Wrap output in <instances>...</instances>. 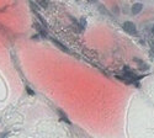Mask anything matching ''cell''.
Masks as SVG:
<instances>
[{
	"label": "cell",
	"instance_id": "1",
	"mask_svg": "<svg viewBox=\"0 0 154 138\" xmlns=\"http://www.w3.org/2000/svg\"><path fill=\"white\" fill-rule=\"evenodd\" d=\"M122 27H123V30H125L127 33H130V35H137V27H136V25H134L132 21H126V22H123Z\"/></svg>",
	"mask_w": 154,
	"mask_h": 138
},
{
	"label": "cell",
	"instance_id": "2",
	"mask_svg": "<svg viewBox=\"0 0 154 138\" xmlns=\"http://www.w3.org/2000/svg\"><path fill=\"white\" fill-rule=\"evenodd\" d=\"M131 10H132V14H133V15H138L139 12L143 10V5L140 4V3H136V4L132 5Z\"/></svg>",
	"mask_w": 154,
	"mask_h": 138
},
{
	"label": "cell",
	"instance_id": "3",
	"mask_svg": "<svg viewBox=\"0 0 154 138\" xmlns=\"http://www.w3.org/2000/svg\"><path fill=\"white\" fill-rule=\"evenodd\" d=\"M37 3L40 4L43 9H47V8H48V5H49V2H48V0H37Z\"/></svg>",
	"mask_w": 154,
	"mask_h": 138
},
{
	"label": "cell",
	"instance_id": "4",
	"mask_svg": "<svg viewBox=\"0 0 154 138\" xmlns=\"http://www.w3.org/2000/svg\"><path fill=\"white\" fill-rule=\"evenodd\" d=\"M52 41H53V43H54L56 46H58V47H59V48L62 49V51H63V52H68V49H67V47H64V46H63L62 43H59V42H57L56 40H52Z\"/></svg>",
	"mask_w": 154,
	"mask_h": 138
},
{
	"label": "cell",
	"instance_id": "5",
	"mask_svg": "<svg viewBox=\"0 0 154 138\" xmlns=\"http://www.w3.org/2000/svg\"><path fill=\"white\" fill-rule=\"evenodd\" d=\"M58 114L60 115V117H62V120H63V121H66V122H68V123H69V120H68V116H66V115H64V112H63L62 110H58Z\"/></svg>",
	"mask_w": 154,
	"mask_h": 138
},
{
	"label": "cell",
	"instance_id": "6",
	"mask_svg": "<svg viewBox=\"0 0 154 138\" xmlns=\"http://www.w3.org/2000/svg\"><path fill=\"white\" fill-rule=\"evenodd\" d=\"M79 25H80V27H82V30H84V29L86 27V20H85L84 17H82V19L79 20Z\"/></svg>",
	"mask_w": 154,
	"mask_h": 138
},
{
	"label": "cell",
	"instance_id": "7",
	"mask_svg": "<svg viewBox=\"0 0 154 138\" xmlns=\"http://www.w3.org/2000/svg\"><path fill=\"white\" fill-rule=\"evenodd\" d=\"M26 91H27V93H29L30 95H35V93H33V91H32V90L30 89V87H26Z\"/></svg>",
	"mask_w": 154,
	"mask_h": 138
},
{
	"label": "cell",
	"instance_id": "8",
	"mask_svg": "<svg viewBox=\"0 0 154 138\" xmlns=\"http://www.w3.org/2000/svg\"><path fill=\"white\" fill-rule=\"evenodd\" d=\"M86 2H88V3H96L97 0H86Z\"/></svg>",
	"mask_w": 154,
	"mask_h": 138
},
{
	"label": "cell",
	"instance_id": "9",
	"mask_svg": "<svg viewBox=\"0 0 154 138\" xmlns=\"http://www.w3.org/2000/svg\"><path fill=\"white\" fill-rule=\"evenodd\" d=\"M152 33H153V36H154V25H153V27H152Z\"/></svg>",
	"mask_w": 154,
	"mask_h": 138
},
{
	"label": "cell",
	"instance_id": "10",
	"mask_svg": "<svg viewBox=\"0 0 154 138\" xmlns=\"http://www.w3.org/2000/svg\"><path fill=\"white\" fill-rule=\"evenodd\" d=\"M152 49H153V52H154V42L152 43Z\"/></svg>",
	"mask_w": 154,
	"mask_h": 138
}]
</instances>
